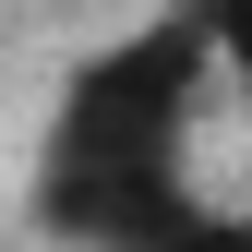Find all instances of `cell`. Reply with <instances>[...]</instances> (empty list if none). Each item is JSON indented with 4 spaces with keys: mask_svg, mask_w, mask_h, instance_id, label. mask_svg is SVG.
<instances>
[{
    "mask_svg": "<svg viewBox=\"0 0 252 252\" xmlns=\"http://www.w3.org/2000/svg\"><path fill=\"white\" fill-rule=\"evenodd\" d=\"M108 252H252V228H240L228 204H216V216H192V228H156V240H108Z\"/></svg>",
    "mask_w": 252,
    "mask_h": 252,
    "instance_id": "cell-2",
    "label": "cell"
},
{
    "mask_svg": "<svg viewBox=\"0 0 252 252\" xmlns=\"http://www.w3.org/2000/svg\"><path fill=\"white\" fill-rule=\"evenodd\" d=\"M216 36H228V12H168V24H144V36H120L108 60L72 72L48 168H36V216L72 252L216 216L192 192V120H204V84H216Z\"/></svg>",
    "mask_w": 252,
    "mask_h": 252,
    "instance_id": "cell-1",
    "label": "cell"
}]
</instances>
